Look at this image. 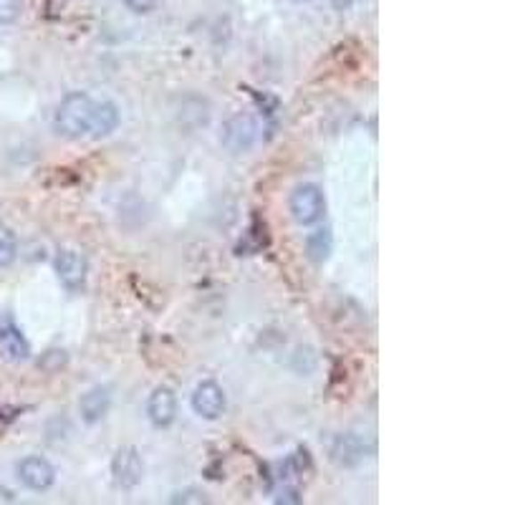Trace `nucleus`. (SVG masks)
I'll return each instance as SVG.
<instances>
[{
	"label": "nucleus",
	"instance_id": "nucleus-1",
	"mask_svg": "<svg viewBox=\"0 0 505 505\" xmlns=\"http://www.w3.org/2000/svg\"><path fill=\"white\" fill-rule=\"evenodd\" d=\"M94 102L89 94L71 92L61 99V104L56 109L53 126L56 132L66 139H81L89 134L94 117Z\"/></svg>",
	"mask_w": 505,
	"mask_h": 505
},
{
	"label": "nucleus",
	"instance_id": "nucleus-2",
	"mask_svg": "<svg viewBox=\"0 0 505 505\" xmlns=\"http://www.w3.org/2000/svg\"><path fill=\"white\" fill-rule=\"evenodd\" d=\"M326 213V200L316 184H298L291 195V215L298 225H314Z\"/></svg>",
	"mask_w": 505,
	"mask_h": 505
},
{
	"label": "nucleus",
	"instance_id": "nucleus-3",
	"mask_svg": "<svg viewBox=\"0 0 505 505\" xmlns=\"http://www.w3.org/2000/svg\"><path fill=\"white\" fill-rule=\"evenodd\" d=\"M258 139V124L250 114H235L223 126V144L230 152H248Z\"/></svg>",
	"mask_w": 505,
	"mask_h": 505
},
{
	"label": "nucleus",
	"instance_id": "nucleus-4",
	"mask_svg": "<svg viewBox=\"0 0 505 505\" xmlns=\"http://www.w3.org/2000/svg\"><path fill=\"white\" fill-rule=\"evenodd\" d=\"M111 475L119 488H137L144 475V462L134 447H122L111 460Z\"/></svg>",
	"mask_w": 505,
	"mask_h": 505
},
{
	"label": "nucleus",
	"instance_id": "nucleus-5",
	"mask_svg": "<svg viewBox=\"0 0 505 505\" xmlns=\"http://www.w3.org/2000/svg\"><path fill=\"white\" fill-rule=\"evenodd\" d=\"M16 470H18V480H20L29 490H48L53 485V480H56L53 465H51L46 458H36V455L20 460Z\"/></svg>",
	"mask_w": 505,
	"mask_h": 505
},
{
	"label": "nucleus",
	"instance_id": "nucleus-6",
	"mask_svg": "<svg viewBox=\"0 0 505 505\" xmlns=\"http://www.w3.org/2000/svg\"><path fill=\"white\" fill-rule=\"evenodd\" d=\"M192 410L205 419H217L225 412V392L217 382L198 384L195 395H192Z\"/></svg>",
	"mask_w": 505,
	"mask_h": 505
},
{
	"label": "nucleus",
	"instance_id": "nucleus-7",
	"mask_svg": "<svg viewBox=\"0 0 505 505\" xmlns=\"http://www.w3.org/2000/svg\"><path fill=\"white\" fill-rule=\"evenodd\" d=\"M86 258L77 253V250H61L59 258H56V273L61 278V283L69 289V291H77L84 286L86 281Z\"/></svg>",
	"mask_w": 505,
	"mask_h": 505
},
{
	"label": "nucleus",
	"instance_id": "nucleus-8",
	"mask_svg": "<svg viewBox=\"0 0 505 505\" xmlns=\"http://www.w3.org/2000/svg\"><path fill=\"white\" fill-rule=\"evenodd\" d=\"M147 414H150L154 428H169L177 417V399L172 395V389L157 387L147 402Z\"/></svg>",
	"mask_w": 505,
	"mask_h": 505
},
{
	"label": "nucleus",
	"instance_id": "nucleus-9",
	"mask_svg": "<svg viewBox=\"0 0 505 505\" xmlns=\"http://www.w3.org/2000/svg\"><path fill=\"white\" fill-rule=\"evenodd\" d=\"M109 407H111V395H109L107 387H94L78 402V412L84 417V422H89V425L102 422L109 414Z\"/></svg>",
	"mask_w": 505,
	"mask_h": 505
},
{
	"label": "nucleus",
	"instance_id": "nucleus-10",
	"mask_svg": "<svg viewBox=\"0 0 505 505\" xmlns=\"http://www.w3.org/2000/svg\"><path fill=\"white\" fill-rule=\"evenodd\" d=\"M0 352L5 354L8 359H13V362H23V359L31 356L29 341L18 331L16 323L8 322V319L0 322Z\"/></svg>",
	"mask_w": 505,
	"mask_h": 505
},
{
	"label": "nucleus",
	"instance_id": "nucleus-11",
	"mask_svg": "<svg viewBox=\"0 0 505 505\" xmlns=\"http://www.w3.org/2000/svg\"><path fill=\"white\" fill-rule=\"evenodd\" d=\"M117 126H119V109L114 107L111 102H96V104H94L92 129H89V134L96 139L107 137Z\"/></svg>",
	"mask_w": 505,
	"mask_h": 505
},
{
	"label": "nucleus",
	"instance_id": "nucleus-12",
	"mask_svg": "<svg viewBox=\"0 0 505 505\" xmlns=\"http://www.w3.org/2000/svg\"><path fill=\"white\" fill-rule=\"evenodd\" d=\"M331 458L341 462V465H354V462L364 460V444L354 435H344L331 447Z\"/></svg>",
	"mask_w": 505,
	"mask_h": 505
},
{
	"label": "nucleus",
	"instance_id": "nucleus-13",
	"mask_svg": "<svg viewBox=\"0 0 505 505\" xmlns=\"http://www.w3.org/2000/svg\"><path fill=\"white\" fill-rule=\"evenodd\" d=\"M331 248H334V240H331V232H329V230H314L306 238V250L311 261L323 263L331 256Z\"/></svg>",
	"mask_w": 505,
	"mask_h": 505
},
{
	"label": "nucleus",
	"instance_id": "nucleus-14",
	"mask_svg": "<svg viewBox=\"0 0 505 505\" xmlns=\"http://www.w3.org/2000/svg\"><path fill=\"white\" fill-rule=\"evenodd\" d=\"M16 235L8 228H0V268H5V265H11V263L16 261Z\"/></svg>",
	"mask_w": 505,
	"mask_h": 505
},
{
	"label": "nucleus",
	"instance_id": "nucleus-15",
	"mask_svg": "<svg viewBox=\"0 0 505 505\" xmlns=\"http://www.w3.org/2000/svg\"><path fill=\"white\" fill-rule=\"evenodd\" d=\"M20 13H23V3L20 0H0V23L3 26L16 23Z\"/></svg>",
	"mask_w": 505,
	"mask_h": 505
},
{
	"label": "nucleus",
	"instance_id": "nucleus-16",
	"mask_svg": "<svg viewBox=\"0 0 505 505\" xmlns=\"http://www.w3.org/2000/svg\"><path fill=\"white\" fill-rule=\"evenodd\" d=\"M66 364V352L61 349H51V352L44 354V359L38 362V367H44L46 371H56Z\"/></svg>",
	"mask_w": 505,
	"mask_h": 505
},
{
	"label": "nucleus",
	"instance_id": "nucleus-17",
	"mask_svg": "<svg viewBox=\"0 0 505 505\" xmlns=\"http://www.w3.org/2000/svg\"><path fill=\"white\" fill-rule=\"evenodd\" d=\"M172 503H195V505H202L208 503V498L198 493V490H183V493H177L175 498H172Z\"/></svg>",
	"mask_w": 505,
	"mask_h": 505
},
{
	"label": "nucleus",
	"instance_id": "nucleus-18",
	"mask_svg": "<svg viewBox=\"0 0 505 505\" xmlns=\"http://www.w3.org/2000/svg\"><path fill=\"white\" fill-rule=\"evenodd\" d=\"M157 0H124V5L132 11V13H150L154 8Z\"/></svg>",
	"mask_w": 505,
	"mask_h": 505
},
{
	"label": "nucleus",
	"instance_id": "nucleus-19",
	"mask_svg": "<svg viewBox=\"0 0 505 505\" xmlns=\"http://www.w3.org/2000/svg\"><path fill=\"white\" fill-rule=\"evenodd\" d=\"M11 503H16V495H13V490H8V488H3V485H0V505H11Z\"/></svg>",
	"mask_w": 505,
	"mask_h": 505
},
{
	"label": "nucleus",
	"instance_id": "nucleus-20",
	"mask_svg": "<svg viewBox=\"0 0 505 505\" xmlns=\"http://www.w3.org/2000/svg\"><path fill=\"white\" fill-rule=\"evenodd\" d=\"M296 495H298L296 490H286V493H281L278 503H301V498H296Z\"/></svg>",
	"mask_w": 505,
	"mask_h": 505
},
{
	"label": "nucleus",
	"instance_id": "nucleus-21",
	"mask_svg": "<svg viewBox=\"0 0 505 505\" xmlns=\"http://www.w3.org/2000/svg\"><path fill=\"white\" fill-rule=\"evenodd\" d=\"M329 3H331L337 11H349V8L354 5V0H329Z\"/></svg>",
	"mask_w": 505,
	"mask_h": 505
},
{
	"label": "nucleus",
	"instance_id": "nucleus-22",
	"mask_svg": "<svg viewBox=\"0 0 505 505\" xmlns=\"http://www.w3.org/2000/svg\"><path fill=\"white\" fill-rule=\"evenodd\" d=\"M296 3H306V0H296Z\"/></svg>",
	"mask_w": 505,
	"mask_h": 505
}]
</instances>
